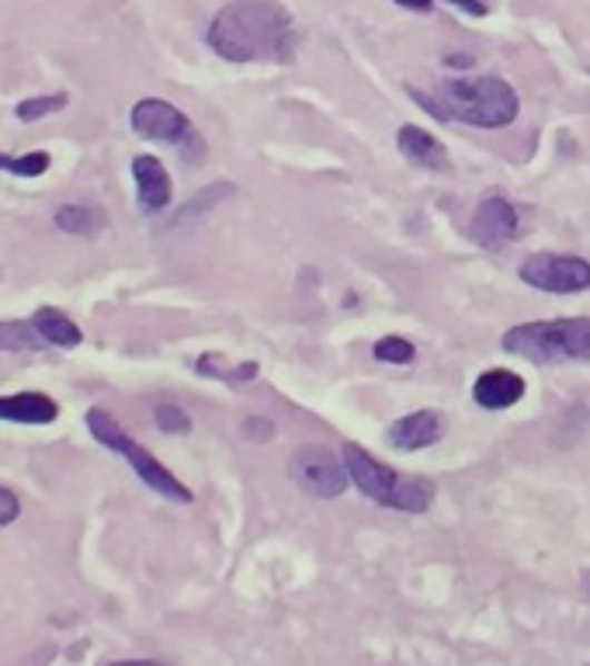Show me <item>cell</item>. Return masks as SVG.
Masks as SVG:
<instances>
[{
	"mask_svg": "<svg viewBox=\"0 0 590 666\" xmlns=\"http://www.w3.org/2000/svg\"><path fill=\"white\" fill-rule=\"evenodd\" d=\"M295 25L285 8L272 0H233L209 25V46L229 63H254L272 59L288 63L295 56Z\"/></svg>",
	"mask_w": 590,
	"mask_h": 666,
	"instance_id": "obj_1",
	"label": "cell"
},
{
	"mask_svg": "<svg viewBox=\"0 0 590 666\" xmlns=\"http://www.w3.org/2000/svg\"><path fill=\"white\" fill-rule=\"evenodd\" d=\"M410 98L424 105L437 123H465L476 129H504L518 118V95L500 77H455L437 84L431 95L410 87Z\"/></svg>",
	"mask_w": 590,
	"mask_h": 666,
	"instance_id": "obj_2",
	"label": "cell"
},
{
	"mask_svg": "<svg viewBox=\"0 0 590 666\" xmlns=\"http://www.w3.org/2000/svg\"><path fill=\"white\" fill-rule=\"evenodd\" d=\"M508 354H518L531 365H567V361H590V320H542L511 326L500 341Z\"/></svg>",
	"mask_w": 590,
	"mask_h": 666,
	"instance_id": "obj_3",
	"label": "cell"
},
{
	"mask_svg": "<svg viewBox=\"0 0 590 666\" xmlns=\"http://www.w3.org/2000/svg\"><path fill=\"white\" fill-rule=\"evenodd\" d=\"M83 420H87V431H91V438H95L101 448L115 451V456H122V459L132 466V472H136L154 493H160V497H167V500H174V503H191V500H195L185 482L177 479L157 456H150V451H146L139 441H132V438L122 431V423H118L108 410L91 407Z\"/></svg>",
	"mask_w": 590,
	"mask_h": 666,
	"instance_id": "obj_4",
	"label": "cell"
},
{
	"mask_svg": "<svg viewBox=\"0 0 590 666\" xmlns=\"http://www.w3.org/2000/svg\"><path fill=\"white\" fill-rule=\"evenodd\" d=\"M288 476L303 493L316 497V500H337L347 487H351V472L344 456L319 444H306L292 456L288 462Z\"/></svg>",
	"mask_w": 590,
	"mask_h": 666,
	"instance_id": "obj_5",
	"label": "cell"
},
{
	"mask_svg": "<svg viewBox=\"0 0 590 666\" xmlns=\"http://www.w3.org/2000/svg\"><path fill=\"white\" fill-rule=\"evenodd\" d=\"M518 275L524 285L539 288V292H552V295H573V292H587L590 288V261L577 257V254H531Z\"/></svg>",
	"mask_w": 590,
	"mask_h": 666,
	"instance_id": "obj_6",
	"label": "cell"
},
{
	"mask_svg": "<svg viewBox=\"0 0 590 666\" xmlns=\"http://www.w3.org/2000/svg\"><path fill=\"white\" fill-rule=\"evenodd\" d=\"M132 133L142 136V139H154V143H170V146H181V143H191L195 133H191V123L188 115L164 101V98H142L132 105Z\"/></svg>",
	"mask_w": 590,
	"mask_h": 666,
	"instance_id": "obj_7",
	"label": "cell"
},
{
	"mask_svg": "<svg viewBox=\"0 0 590 666\" xmlns=\"http://www.w3.org/2000/svg\"><path fill=\"white\" fill-rule=\"evenodd\" d=\"M521 233V216L508 195L490 192L476 212H472V239L483 251H504L508 244H514Z\"/></svg>",
	"mask_w": 590,
	"mask_h": 666,
	"instance_id": "obj_8",
	"label": "cell"
},
{
	"mask_svg": "<svg viewBox=\"0 0 590 666\" xmlns=\"http://www.w3.org/2000/svg\"><path fill=\"white\" fill-rule=\"evenodd\" d=\"M344 462H347V472H351V482L358 487L368 500H375L378 507H393L396 500V490H400V472L382 466L375 456H368L365 448L358 444H347L344 448Z\"/></svg>",
	"mask_w": 590,
	"mask_h": 666,
	"instance_id": "obj_9",
	"label": "cell"
},
{
	"mask_svg": "<svg viewBox=\"0 0 590 666\" xmlns=\"http://www.w3.org/2000/svg\"><path fill=\"white\" fill-rule=\"evenodd\" d=\"M132 180H136V202L146 216H157L164 212L174 198V180L167 174V167L150 157V154H139L132 160Z\"/></svg>",
	"mask_w": 590,
	"mask_h": 666,
	"instance_id": "obj_10",
	"label": "cell"
},
{
	"mask_svg": "<svg viewBox=\"0 0 590 666\" xmlns=\"http://www.w3.org/2000/svg\"><path fill=\"white\" fill-rule=\"evenodd\" d=\"M0 420L28 423V428H46V423L59 420V403L49 396V392H39V389L8 392V396H0Z\"/></svg>",
	"mask_w": 590,
	"mask_h": 666,
	"instance_id": "obj_11",
	"label": "cell"
},
{
	"mask_svg": "<svg viewBox=\"0 0 590 666\" xmlns=\"http://www.w3.org/2000/svg\"><path fill=\"white\" fill-rule=\"evenodd\" d=\"M441 434H445V420H441L437 410H413V413L400 417L390 428V441L400 451L427 448V444L441 441Z\"/></svg>",
	"mask_w": 590,
	"mask_h": 666,
	"instance_id": "obj_12",
	"label": "cell"
},
{
	"mask_svg": "<svg viewBox=\"0 0 590 666\" xmlns=\"http://www.w3.org/2000/svg\"><path fill=\"white\" fill-rule=\"evenodd\" d=\"M524 396V379L511 369H493L483 372L472 385V400H476L483 410H508Z\"/></svg>",
	"mask_w": 590,
	"mask_h": 666,
	"instance_id": "obj_13",
	"label": "cell"
},
{
	"mask_svg": "<svg viewBox=\"0 0 590 666\" xmlns=\"http://www.w3.org/2000/svg\"><path fill=\"white\" fill-rule=\"evenodd\" d=\"M396 143H400V154L410 164H417L424 170H445L449 167V149L437 143V136H431L421 126H403L396 133Z\"/></svg>",
	"mask_w": 590,
	"mask_h": 666,
	"instance_id": "obj_14",
	"label": "cell"
},
{
	"mask_svg": "<svg viewBox=\"0 0 590 666\" xmlns=\"http://www.w3.org/2000/svg\"><path fill=\"white\" fill-rule=\"evenodd\" d=\"M32 323L39 326V333L49 341V347L73 351V347L83 344V330L73 323V316H67L59 306H39L32 313Z\"/></svg>",
	"mask_w": 590,
	"mask_h": 666,
	"instance_id": "obj_15",
	"label": "cell"
},
{
	"mask_svg": "<svg viewBox=\"0 0 590 666\" xmlns=\"http://www.w3.org/2000/svg\"><path fill=\"white\" fill-rule=\"evenodd\" d=\"M52 226L67 236H95L108 226V212L98 205H59Z\"/></svg>",
	"mask_w": 590,
	"mask_h": 666,
	"instance_id": "obj_16",
	"label": "cell"
},
{
	"mask_svg": "<svg viewBox=\"0 0 590 666\" xmlns=\"http://www.w3.org/2000/svg\"><path fill=\"white\" fill-rule=\"evenodd\" d=\"M49 341L39 333V326L28 320H0V351L11 354H32V351H46Z\"/></svg>",
	"mask_w": 590,
	"mask_h": 666,
	"instance_id": "obj_17",
	"label": "cell"
},
{
	"mask_svg": "<svg viewBox=\"0 0 590 666\" xmlns=\"http://www.w3.org/2000/svg\"><path fill=\"white\" fill-rule=\"evenodd\" d=\"M70 105V95L67 90H52V95H36V98H24L14 105V118L24 126H32V123H42V118L49 115H59Z\"/></svg>",
	"mask_w": 590,
	"mask_h": 666,
	"instance_id": "obj_18",
	"label": "cell"
},
{
	"mask_svg": "<svg viewBox=\"0 0 590 666\" xmlns=\"http://www.w3.org/2000/svg\"><path fill=\"white\" fill-rule=\"evenodd\" d=\"M437 487L431 479H400V490L393 500V510H406V513H424L434 503Z\"/></svg>",
	"mask_w": 590,
	"mask_h": 666,
	"instance_id": "obj_19",
	"label": "cell"
},
{
	"mask_svg": "<svg viewBox=\"0 0 590 666\" xmlns=\"http://www.w3.org/2000/svg\"><path fill=\"white\" fill-rule=\"evenodd\" d=\"M49 167H52V157L46 154V149H32V154H21V157H11L0 149V170L11 174V177L32 180V177H42Z\"/></svg>",
	"mask_w": 590,
	"mask_h": 666,
	"instance_id": "obj_20",
	"label": "cell"
},
{
	"mask_svg": "<svg viewBox=\"0 0 590 666\" xmlns=\"http://www.w3.org/2000/svg\"><path fill=\"white\" fill-rule=\"evenodd\" d=\"M195 372L198 375H209V379H223V382H250V379H257V361H240L236 369H223L219 365V358L216 354H201L198 361H195Z\"/></svg>",
	"mask_w": 590,
	"mask_h": 666,
	"instance_id": "obj_21",
	"label": "cell"
},
{
	"mask_svg": "<svg viewBox=\"0 0 590 666\" xmlns=\"http://www.w3.org/2000/svg\"><path fill=\"white\" fill-rule=\"evenodd\" d=\"M375 358L386 361V365H410V361L417 358V347H413L406 337H396V333H390V337H378L375 341Z\"/></svg>",
	"mask_w": 590,
	"mask_h": 666,
	"instance_id": "obj_22",
	"label": "cell"
},
{
	"mask_svg": "<svg viewBox=\"0 0 590 666\" xmlns=\"http://www.w3.org/2000/svg\"><path fill=\"white\" fill-rule=\"evenodd\" d=\"M154 420H157V428L164 434H188L191 431V417L181 407H174V403H160L154 410Z\"/></svg>",
	"mask_w": 590,
	"mask_h": 666,
	"instance_id": "obj_23",
	"label": "cell"
},
{
	"mask_svg": "<svg viewBox=\"0 0 590 666\" xmlns=\"http://www.w3.org/2000/svg\"><path fill=\"white\" fill-rule=\"evenodd\" d=\"M18 518H21V500H18V493L8 490V487H0V528L14 525Z\"/></svg>",
	"mask_w": 590,
	"mask_h": 666,
	"instance_id": "obj_24",
	"label": "cell"
},
{
	"mask_svg": "<svg viewBox=\"0 0 590 666\" xmlns=\"http://www.w3.org/2000/svg\"><path fill=\"white\" fill-rule=\"evenodd\" d=\"M244 434L247 438H254V441H268L272 434H275V428L268 420H260V417H250L247 423H244Z\"/></svg>",
	"mask_w": 590,
	"mask_h": 666,
	"instance_id": "obj_25",
	"label": "cell"
},
{
	"mask_svg": "<svg viewBox=\"0 0 590 666\" xmlns=\"http://www.w3.org/2000/svg\"><path fill=\"white\" fill-rule=\"evenodd\" d=\"M445 4H455L459 11H465V14H476V18H483V14H486V4H480V0H445Z\"/></svg>",
	"mask_w": 590,
	"mask_h": 666,
	"instance_id": "obj_26",
	"label": "cell"
},
{
	"mask_svg": "<svg viewBox=\"0 0 590 666\" xmlns=\"http://www.w3.org/2000/svg\"><path fill=\"white\" fill-rule=\"evenodd\" d=\"M393 4H400V8H406V11H421V14H427V11L434 8V0H393Z\"/></svg>",
	"mask_w": 590,
	"mask_h": 666,
	"instance_id": "obj_27",
	"label": "cell"
},
{
	"mask_svg": "<svg viewBox=\"0 0 590 666\" xmlns=\"http://www.w3.org/2000/svg\"><path fill=\"white\" fill-rule=\"evenodd\" d=\"M583 590H587V597H590V569L583 572Z\"/></svg>",
	"mask_w": 590,
	"mask_h": 666,
	"instance_id": "obj_28",
	"label": "cell"
}]
</instances>
